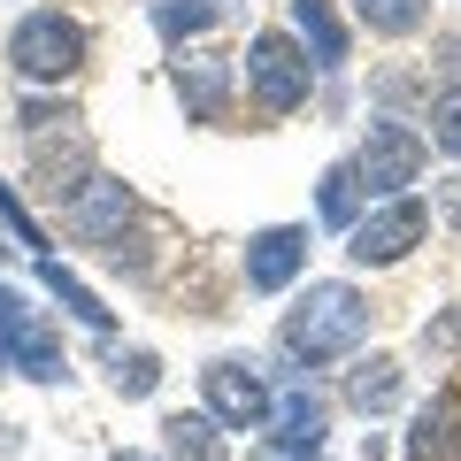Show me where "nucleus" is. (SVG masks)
<instances>
[{"instance_id":"1","label":"nucleus","mask_w":461,"mask_h":461,"mask_svg":"<svg viewBox=\"0 0 461 461\" xmlns=\"http://www.w3.org/2000/svg\"><path fill=\"white\" fill-rule=\"evenodd\" d=\"M369 339V300L354 293L346 277H323L285 308V354L293 362H339Z\"/></svg>"},{"instance_id":"2","label":"nucleus","mask_w":461,"mask_h":461,"mask_svg":"<svg viewBox=\"0 0 461 461\" xmlns=\"http://www.w3.org/2000/svg\"><path fill=\"white\" fill-rule=\"evenodd\" d=\"M77 62H85L77 16H62V8H32V16H16V32H8V69H16L23 85H69Z\"/></svg>"},{"instance_id":"3","label":"nucleus","mask_w":461,"mask_h":461,"mask_svg":"<svg viewBox=\"0 0 461 461\" xmlns=\"http://www.w3.org/2000/svg\"><path fill=\"white\" fill-rule=\"evenodd\" d=\"M247 100L262 115H293V108H308V85H315V62L300 54V39H285V32H254L247 39Z\"/></svg>"},{"instance_id":"4","label":"nucleus","mask_w":461,"mask_h":461,"mask_svg":"<svg viewBox=\"0 0 461 461\" xmlns=\"http://www.w3.org/2000/svg\"><path fill=\"white\" fill-rule=\"evenodd\" d=\"M423 230H430V208L415 193H400V200L362 208V223L346 230V254H354L362 269H393V262H408V254L423 247Z\"/></svg>"},{"instance_id":"5","label":"nucleus","mask_w":461,"mask_h":461,"mask_svg":"<svg viewBox=\"0 0 461 461\" xmlns=\"http://www.w3.org/2000/svg\"><path fill=\"white\" fill-rule=\"evenodd\" d=\"M200 400H208L215 430H269V415H277V393H269L262 369L239 362V354H223V362L200 369Z\"/></svg>"},{"instance_id":"6","label":"nucleus","mask_w":461,"mask_h":461,"mask_svg":"<svg viewBox=\"0 0 461 461\" xmlns=\"http://www.w3.org/2000/svg\"><path fill=\"white\" fill-rule=\"evenodd\" d=\"M430 162V139L408 131V123H369L362 154H354V177H362V200H400Z\"/></svg>"},{"instance_id":"7","label":"nucleus","mask_w":461,"mask_h":461,"mask_svg":"<svg viewBox=\"0 0 461 461\" xmlns=\"http://www.w3.org/2000/svg\"><path fill=\"white\" fill-rule=\"evenodd\" d=\"M0 369H23V377L54 384L62 377V346H54V330L32 315V300L16 293V285H0Z\"/></svg>"},{"instance_id":"8","label":"nucleus","mask_w":461,"mask_h":461,"mask_svg":"<svg viewBox=\"0 0 461 461\" xmlns=\"http://www.w3.org/2000/svg\"><path fill=\"white\" fill-rule=\"evenodd\" d=\"M123 215H131V193H123L108 169H85V177L62 193V223L77 230V239H100V247H115V239H123Z\"/></svg>"},{"instance_id":"9","label":"nucleus","mask_w":461,"mask_h":461,"mask_svg":"<svg viewBox=\"0 0 461 461\" xmlns=\"http://www.w3.org/2000/svg\"><path fill=\"white\" fill-rule=\"evenodd\" d=\"M308 269V223H269L247 239V285L254 293H285Z\"/></svg>"},{"instance_id":"10","label":"nucleus","mask_w":461,"mask_h":461,"mask_svg":"<svg viewBox=\"0 0 461 461\" xmlns=\"http://www.w3.org/2000/svg\"><path fill=\"white\" fill-rule=\"evenodd\" d=\"M169 85H177V100H185V115H193V123H223L239 69H230L223 54H185V62L169 69Z\"/></svg>"},{"instance_id":"11","label":"nucleus","mask_w":461,"mask_h":461,"mask_svg":"<svg viewBox=\"0 0 461 461\" xmlns=\"http://www.w3.org/2000/svg\"><path fill=\"white\" fill-rule=\"evenodd\" d=\"M323 400L308 393V384H293V393H277V415H269V430H277V438H269V454L277 461H315L323 454Z\"/></svg>"},{"instance_id":"12","label":"nucleus","mask_w":461,"mask_h":461,"mask_svg":"<svg viewBox=\"0 0 461 461\" xmlns=\"http://www.w3.org/2000/svg\"><path fill=\"white\" fill-rule=\"evenodd\" d=\"M408 461H461V393H438L408 430Z\"/></svg>"},{"instance_id":"13","label":"nucleus","mask_w":461,"mask_h":461,"mask_svg":"<svg viewBox=\"0 0 461 461\" xmlns=\"http://www.w3.org/2000/svg\"><path fill=\"white\" fill-rule=\"evenodd\" d=\"M293 39H300V54H308L315 69H339L346 62V23H339L330 0H293Z\"/></svg>"},{"instance_id":"14","label":"nucleus","mask_w":461,"mask_h":461,"mask_svg":"<svg viewBox=\"0 0 461 461\" xmlns=\"http://www.w3.org/2000/svg\"><path fill=\"white\" fill-rule=\"evenodd\" d=\"M346 400H354L362 415L400 408V362H393V354H369V362H354V377H346Z\"/></svg>"},{"instance_id":"15","label":"nucleus","mask_w":461,"mask_h":461,"mask_svg":"<svg viewBox=\"0 0 461 461\" xmlns=\"http://www.w3.org/2000/svg\"><path fill=\"white\" fill-rule=\"evenodd\" d=\"M315 215H323L330 230H354V223H362V177H354V162H330V169H323Z\"/></svg>"},{"instance_id":"16","label":"nucleus","mask_w":461,"mask_h":461,"mask_svg":"<svg viewBox=\"0 0 461 461\" xmlns=\"http://www.w3.org/2000/svg\"><path fill=\"white\" fill-rule=\"evenodd\" d=\"M39 277H47V293H54V300H62V308H69V315H77V323H85V330H108V323H115V315H108V308H100V293H93V285H85V277H77V269H62V262H39Z\"/></svg>"},{"instance_id":"17","label":"nucleus","mask_w":461,"mask_h":461,"mask_svg":"<svg viewBox=\"0 0 461 461\" xmlns=\"http://www.w3.org/2000/svg\"><path fill=\"white\" fill-rule=\"evenodd\" d=\"M354 16H362L369 39H408V32H423L430 0H354Z\"/></svg>"},{"instance_id":"18","label":"nucleus","mask_w":461,"mask_h":461,"mask_svg":"<svg viewBox=\"0 0 461 461\" xmlns=\"http://www.w3.org/2000/svg\"><path fill=\"white\" fill-rule=\"evenodd\" d=\"M162 430H169V461H230L208 415H169Z\"/></svg>"},{"instance_id":"19","label":"nucleus","mask_w":461,"mask_h":461,"mask_svg":"<svg viewBox=\"0 0 461 461\" xmlns=\"http://www.w3.org/2000/svg\"><path fill=\"white\" fill-rule=\"evenodd\" d=\"M215 16H223L215 0H154V32H162L169 47H185V39H200V32H208Z\"/></svg>"},{"instance_id":"20","label":"nucleus","mask_w":461,"mask_h":461,"mask_svg":"<svg viewBox=\"0 0 461 461\" xmlns=\"http://www.w3.org/2000/svg\"><path fill=\"white\" fill-rule=\"evenodd\" d=\"M108 384H115V393H123V400H147L154 384H162V362H154V354H139V346H131V354H115Z\"/></svg>"},{"instance_id":"21","label":"nucleus","mask_w":461,"mask_h":461,"mask_svg":"<svg viewBox=\"0 0 461 461\" xmlns=\"http://www.w3.org/2000/svg\"><path fill=\"white\" fill-rule=\"evenodd\" d=\"M430 147L461 162V85H446V93L430 100Z\"/></svg>"},{"instance_id":"22","label":"nucleus","mask_w":461,"mask_h":461,"mask_svg":"<svg viewBox=\"0 0 461 461\" xmlns=\"http://www.w3.org/2000/svg\"><path fill=\"white\" fill-rule=\"evenodd\" d=\"M0 223L16 230V247H47V239H39V223H32V215H23V200L8 193V185H0Z\"/></svg>"},{"instance_id":"23","label":"nucleus","mask_w":461,"mask_h":461,"mask_svg":"<svg viewBox=\"0 0 461 461\" xmlns=\"http://www.w3.org/2000/svg\"><path fill=\"white\" fill-rule=\"evenodd\" d=\"M438 215L461 230V177H446V185H438Z\"/></svg>"},{"instance_id":"24","label":"nucleus","mask_w":461,"mask_h":461,"mask_svg":"<svg viewBox=\"0 0 461 461\" xmlns=\"http://www.w3.org/2000/svg\"><path fill=\"white\" fill-rule=\"evenodd\" d=\"M423 346H461V315H446V323L423 330Z\"/></svg>"},{"instance_id":"25","label":"nucleus","mask_w":461,"mask_h":461,"mask_svg":"<svg viewBox=\"0 0 461 461\" xmlns=\"http://www.w3.org/2000/svg\"><path fill=\"white\" fill-rule=\"evenodd\" d=\"M108 461H154V454H108Z\"/></svg>"}]
</instances>
